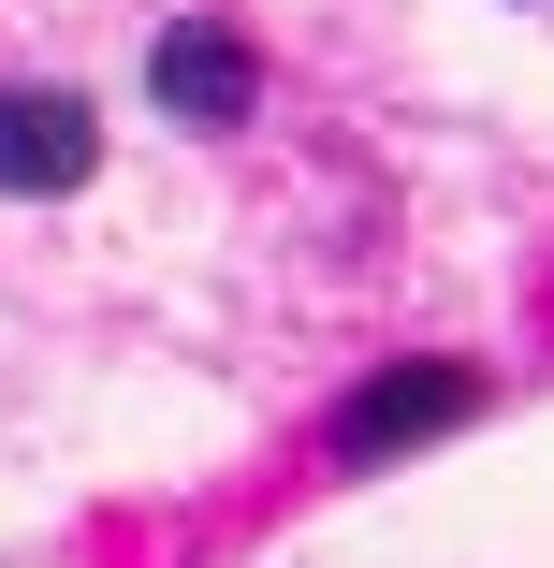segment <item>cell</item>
I'll return each mask as SVG.
<instances>
[{
	"label": "cell",
	"mask_w": 554,
	"mask_h": 568,
	"mask_svg": "<svg viewBox=\"0 0 554 568\" xmlns=\"http://www.w3.org/2000/svg\"><path fill=\"white\" fill-rule=\"evenodd\" d=\"M482 408H496L482 365H380V379L336 408V467H394V452L453 437V423H482Z\"/></svg>",
	"instance_id": "obj_1"
},
{
	"label": "cell",
	"mask_w": 554,
	"mask_h": 568,
	"mask_svg": "<svg viewBox=\"0 0 554 568\" xmlns=\"http://www.w3.org/2000/svg\"><path fill=\"white\" fill-rule=\"evenodd\" d=\"M147 102L175 132H234L249 102H263V59H249V30L234 16H175L161 44H147Z\"/></svg>",
	"instance_id": "obj_2"
},
{
	"label": "cell",
	"mask_w": 554,
	"mask_h": 568,
	"mask_svg": "<svg viewBox=\"0 0 554 568\" xmlns=\"http://www.w3.org/2000/svg\"><path fill=\"white\" fill-rule=\"evenodd\" d=\"M102 175V118L73 88H0V190L16 204H59V190H88Z\"/></svg>",
	"instance_id": "obj_3"
}]
</instances>
